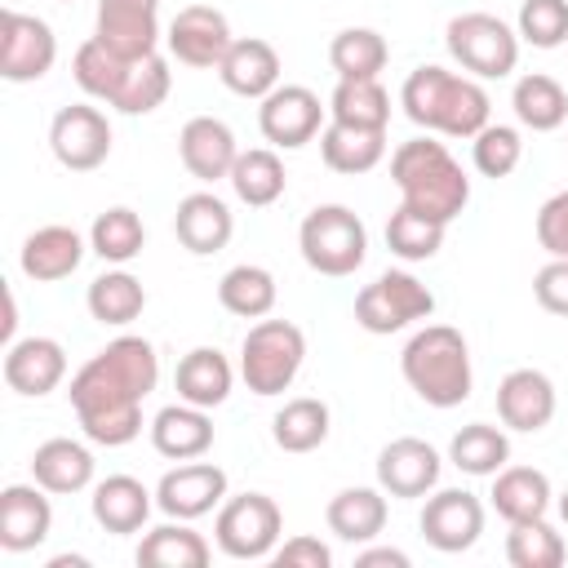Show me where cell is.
<instances>
[{"label": "cell", "instance_id": "1", "mask_svg": "<svg viewBox=\"0 0 568 568\" xmlns=\"http://www.w3.org/2000/svg\"><path fill=\"white\" fill-rule=\"evenodd\" d=\"M160 382V355L146 337H115L106 342L80 373L71 377V413L89 444L124 448L142 435V399Z\"/></svg>", "mask_w": 568, "mask_h": 568}, {"label": "cell", "instance_id": "2", "mask_svg": "<svg viewBox=\"0 0 568 568\" xmlns=\"http://www.w3.org/2000/svg\"><path fill=\"white\" fill-rule=\"evenodd\" d=\"M71 75H75V84L93 102H106L120 115H151L169 98V89H173V71H169V58L164 53L120 58L102 40H84L75 49Z\"/></svg>", "mask_w": 568, "mask_h": 568}, {"label": "cell", "instance_id": "3", "mask_svg": "<svg viewBox=\"0 0 568 568\" xmlns=\"http://www.w3.org/2000/svg\"><path fill=\"white\" fill-rule=\"evenodd\" d=\"M399 106L417 129L444 133V138H475L493 115L488 89L475 75H457L435 62L408 71L399 89Z\"/></svg>", "mask_w": 568, "mask_h": 568}, {"label": "cell", "instance_id": "4", "mask_svg": "<svg viewBox=\"0 0 568 568\" xmlns=\"http://www.w3.org/2000/svg\"><path fill=\"white\" fill-rule=\"evenodd\" d=\"M390 182L399 186V204L453 222L470 204V178L453 160V151L435 138H408L390 151Z\"/></svg>", "mask_w": 568, "mask_h": 568}, {"label": "cell", "instance_id": "5", "mask_svg": "<svg viewBox=\"0 0 568 568\" xmlns=\"http://www.w3.org/2000/svg\"><path fill=\"white\" fill-rule=\"evenodd\" d=\"M399 373L408 390L430 408H457L470 399L475 373H470V346L462 328L453 324H426L417 328L399 351Z\"/></svg>", "mask_w": 568, "mask_h": 568}, {"label": "cell", "instance_id": "6", "mask_svg": "<svg viewBox=\"0 0 568 568\" xmlns=\"http://www.w3.org/2000/svg\"><path fill=\"white\" fill-rule=\"evenodd\" d=\"M302 262L328 280H346L368 257V226L346 204H315L297 226Z\"/></svg>", "mask_w": 568, "mask_h": 568}, {"label": "cell", "instance_id": "7", "mask_svg": "<svg viewBox=\"0 0 568 568\" xmlns=\"http://www.w3.org/2000/svg\"><path fill=\"white\" fill-rule=\"evenodd\" d=\"M306 359V333L293 320H257L240 342V377L253 395L271 399L293 386Z\"/></svg>", "mask_w": 568, "mask_h": 568}, {"label": "cell", "instance_id": "8", "mask_svg": "<svg viewBox=\"0 0 568 568\" xmlns=\"http://www.w3.org/2000/svg\"><path fill=\"white\" fill-rule=\"evenodd\" d=\"M448 53L462 71H470L475 80H501L519 67V31L510 22H501L497 13L470 9L457 13L444 31Z\"/></svg>", "mask_w": 568, "mask_h": 568}, {"label": "cell", "instance_id": "9", "mask_svg": "<svg viewBox=\"0 0 568 568\" xmlns=\"http://www.w3.org/2000/svg\"><path fill=\"white\" fill-rule=\"evenodd\" d=\"M430 315H435V293L413 271H382L373 284L355 293V324L377 337L399 333Z\"/></svg>", "mask_w": 568, "mask_h": 568}, {"label": "cell", "instance_id": "10", "mask_svg": "<svg viewBox=\"0 0 568 568\" xmlns=\"http://www.w3.org/2000/svg\"><path fill=\"white\" fill-rule=\"evenodd\" d=\"M284 532V515L266 493H240L217 506L213 541L226 559H271Z\"/></svg>", "mask_w": 568, "mask_h": 568}, {"label": "cell", "instance_id": "11", "mask_svg": "<svg viewBox=\"0 0 568 568\" xmlns=\"http://www.w3.org/2000/svg\"><path fill=\"white\" fill-rule=\"evenodd\" d=\"M49 151L71 173H93L111 155V120L93 102H71L49 124Z\"/></svg>", "mask_w": 568, "mask_h": 568}, {"label": "cell", "instance_id": "12", "mask_svg": "<svg viewBox=\"0 0 568 568\" xmlns=\"http://www.w3.org/2000/svg\"><path fill=\"white\" fill-rule=\"evenodd\" d=\"M58 62V36L44 18L22 13V9H4L0 13V75L9 84H27L49 75Z\"/></svg>", "mask_w": 568, "mask_h": 568}, {"label": "cell", "instance_id": "13", "mask_svg": "<svg viewBox=\"0 0 568 568\" xmlns=\"http://www.w3.org/2000/svg\"><path fill=\"white\" fill-rule=\"evenodd\" d=\"M324 111L328 106L320 102L315 89H306V84H275L262 98V106H257V129H262V138L271 146L297 151V146H306V142L320 138Z\"/></svg>", "mask_w": 568, "mask_h": 568}, {"label": "cell", "instance_id": "14", "mask_svg": "<svg viewBox=\"0 0 568 568\" xmlns=\"http://www.w3.org/2000/svg\"><path fill=\"white\" fill-rule=\"evenodd\" d=\"M231 40H235L231 36V22L213 4H186V9H178L173 22H169V31H164L169 53L182 67H195V71H217V62L226 58Z\"/></svg>", "mask_w": 568, "mask_h": 568}, {"label": "cell", "instance_id": "15", "mask_svg": "<svg viewBox=\"0 0 568 568\" xmlns=\"http://www.w3.org/2000/svg\"><path fill=\"white\" fill-rule=\"evenodd\" d=\"M417 528H422L426 546H435L444 555H462L484 532V501L466 488H435L422 506Z\"/></svg>", "mask_w": 568, "mask_h": 568}, {"label": "cell", "instance_id": "16", "mask_svg": "<svg viewBox=\"0 0 568 568\" xmlns=\"http://www.w3.org/2000/svg\"><path fill=\"white\" fill-rule=\"evenodd\" d=\"M226 501V470L217 462H182L160 475L155 484V506L169 519H200Z\"/></svg>", "mask_w": 568, "mask_h": 568}, {"label": "cell", "instance_id": "17", "mask_svg": "<svg viewBox=\"0 0 568 568\" xmlns=\"http://www.w3.org/2000/svg\"><path fill=\"white\" fill-rule=\"evenodd\" d=\"M439 470H444L439 453L417 435H399L377 453V488L386 497H399V501L435 493L439 488Z\"/></svg>", "mask_w": 568, "mask_h": 568}, {"label": "cell", "instance_id": "18", "mask_svg": "<svg viewBox=\"0 0 568 568\" xmlns=\"http://www.w3.org/2000/svg\"><path fill=\"white\" fill-rule=\"evenodd\" d=\"M93 40L120 58L160 53V0H98Z\"/></svg>", "mask_w": 568, "mask_h": 568}, {"label": "cell", "instance_id": "19", "mask_svg": "<svg viewBox=\"0 0 568 568\" xmlns=\"http://www.w3.org/2000/svg\"><path fill=\"white\" fill-rule=\"evenodd\" d=\"M67 377V351L58 337H18L4 346V386L27 395V399H40L49 390H58Z\"/></svg>", "mask_w": 568, "mask_h": 568}, {"label": "cell", "instance_id": "20", "mask_svg": "<svg viewBox=\"0 0 568 568\" xmlns=\"http://www.w3.org/2000/svg\"><path fill=\"white\" fill-rule=\"evenodd\" d=\"M178 155H182V169L195 178V182H222L231 178L235 169V133L226 120L217 115H191L178 133Z\"/></svg>", "mask_w": 568, "mask_h": 568}, {"label": "cell", "instance_id": "21", "mask_svg": "<svg viewBox=\"0 0 568 568\" xmlns=\"http://www.w3.org/2000/svg\"><path fill=\"white\" fill-rule=\"evenodd\" d=\"M555 404H559L555 382L541 368H510L497 382V417L510 430H524V435L546 430L550 417H555Z\"/></svg>", "mask_w": 568, "mask_h": 568}, {"label": "cell", "instance_id": "22", "mask_svg": "<svg viewBox=\"0 0 568 568\" xmlns=\"http://www.w3.org/2000/svg\"><path fill=\"white\" fill-rule=\"evenodd\" d=\"M173 235L186 253L195 257H209V253H222L235 235V217L226 209L222 195L213 191H191L178 200V213H173Z\"/></svg>", "mask_w": 568, "mask_h": 568}, {"label": "cell", "instance_id": "23", "mask_svg": "<svg viewBox=\"0 0 568 568\" xmlns=\"http://www.w3.org/2000/svg\"><path fill=\"white\" fill-rule=\"evenodd\" d=\"M49 488H40L36 479L31 484H9L0 493V546L22 555V550H36L49 528H53V506H49Z\"/></svg>", "mask_w": 568, "mask_h": 568}, {"label": "cell", "instance_id": "24", "mask_svg": "<svg viewBox=\"0 0 568 568\" xmlns=\"http://www.w3.org/2000/svg\"><path fill=\"white\" fill-rule=\"evenodd\" d=\"M84 253H89V248H84V235H80L75 226L53 222V226H36V231L22 240L18 266H22V275L36 280V284H58V280H67V275L80 271Z\"/></svg>", "mask_w": 568, "mask_h": 568}, {"label": "cell", "instance_id": "25", "mask_svg": "<svg viewBox=\"0 0 568 568\" xmlns=\"http://www.w3.org/2000/svg\"><path fill=\"white\" fill-rule=\"evenodd\" d=\"M151 448L169 462H195L213 448V417L209 408L200 404H164L155 417H151Z\"/></svg>", "mask_w": 568, "mask_h": 568}, {"label": "cell", "instance_id": "26", "mask_svg": "<svg viewBox=\"0 0 568 568\" xmlns=\"http://www.w3.org/2000/svg\"><path fill=\"white\" fill-rule=\"evenodd\" d=\"M151 506H155V493L133 475H106V479L93 484V497H89V510H93L98 528L115 532V537L142 532L146 519H151Z\"/></svg>", "mask_w": 568, "mask_h": 568}, {"label": "cell", "instance_id": "27", "mask_svg": "<svg viewBox=\"0 0 568 568\" xmlns=\"http://www.w3.org/2000/svg\"><path fill=\"white\" fill-rule=\"evenodd\" d=\"M217 80L235 93V98H266L280 84V53L271 40L262 36H240L231 40L226 58L217 62Z\"/></svg>", "mask_w": 568, "mask_h": 568}, {"label": "cell", "instance_id": "28", "mask_svg": "<svg viewBox=\"0 0 568 568\" xmlns=\"http://www.w3.org/2000/svg\"><path fill=\"white\" fill-rule=\"evenodd\" d=\"M173 386H178V399L217 408V404H226V395L235 386V368L217 346H191L173 368Z\"/></svg>", "mask_w": 568, "mask_h": 568}, {"label": "cell", "instance_id": "29", "mask_svg": "<svg viewBox=\"0 0 568 568\" xmlns=\"http://www.w3.org/2000/svg\"><path fill=\"white\" fill-rule=\"evenodd\" d=\"M31 479L40 488H49L53 497H71V493H84L93 484V453L80 444V439H44L36 453H31Z\"/></svg>", "mask_w": 568, "mask_h": 568}, {"label": "cell", "instance_id": "30", "mask_svg": "<svg viewBox=\"0 0 568 568\" xmlns=\"http://www.w3.org/2000/svg\"><path fill=\"white\" fill-rule=\"evenodd\" d=\"M510 106H515V120L532 133H555L568 124V89L546 71L519 75L510 89Z\"/></svg>", "mask_w": 568, "mask_h": 568}, {"label": "cell", "instance_id": "31", "mask_svg": "<svg viewBox=\"0 0 568 568\" xmlns=\"http://www.w3.org/2000/svg\"><path fill=\"white\" fill-rule=\"evenodd\" d=\"M320 155H324V164L333 173H346V178L368 173L386 155V129H355V124L328 120L320 129Z\"/></svg>", "mask_w": 568, "mask_h": 568}, {"label": "cell", "instance_id": "32", "mask_svg": "<svg viewBox=\"0 0 568 568\" xmlns=\"http://www.w3.org/2000/svg\"><path fill=\"white\" fill-rule=\"evenodd\" d=\"M493 510L506 519V524H519V519H541L550 510V479L537 470V466H501L493 475Z\"/></svg>", "mask_w": 568, "mask_h": 568}, {"label": "cell", "instance_id": "33", "mask_svg": "<svg viewBox=\"0 0 568 568\" xmlns=\"http://www.w3.org/2000/svg\"><path fill=\"white\" fill-rule=\"evenodd\" d=\"M231 191L240 204L248 209H266L284 195L288 186V173H284V160L275 155V146H248L235 155V169H231Z\"/></svg>", "mask_w": 568, "mask_h": 568}, {"label": "cell", "instance_id": "34", "mask_svg": "<svg viewBox=\"0 0 568 568\" xmlns=\"http://www.w3.org/2000/svg\"><path fill=\"white\" fill-rule=\"evenodd\" d=\"M324 519H328V532H337L351 546H364L386 528V493L382 488H342L328 501Z\"/></svg>", "mask_w": 568, "mask_h": 568}, {"label": "cell", "instance_id": "35", "mask_svg": "<svg viewBox=\"0 0 568 568\" xmlns=\"http://www.w3.org/2000/svg\"><path fill=\"white\" fill-rule=\"evenodd\" d=\"M209 541L191 528V519H169L151 528L138 541V564L142 568H204L209 564Z\"/></svg>", "mask_w": 568, "mask_h": 568}, {"label": "cell", "instance_id": "36", "mask_svg": "<svg viewBox=\"0 0 568 568\" xmlns=\"http://www.w3.org/2000/svg\"><path fill=\"white\" fill-rule=\"evenodd\" d=\"M275 297H280L275 275H271L266 266H257V262H240V266H231V271L217 280V302H222V311H231V315H240V320H266V315L275 311Z\"/></svg>", "mask_w": 568, "mask_h": 568}, {"label": "cell", "instance_id": "37", "mask_svg": "<svg viewBox=\"0 0 568 568\" xmlns=\"http://www.w3.org/2000/svg\"><path fill=\"white\" fill-rule=\"evenodd\" d=\"M328 422H333V413H328L324 399L297 395V399H288V404L271 417V439H275V448H284V453H315V448L328 439Z\"/></svg>", "mask_w": 568, "mask_h": 568}, {"label": "cell", "instance_id": "38", "mask_svg": "<svg viewBox=\"0 0 568 568\" xmlns=\"http://www.w3.org/2000/svg\"><path fill=\"white\" fill-rule=\"evenodd\" d=\"M84 306H89V315H93L98 324L124 328V324H133V320L146 311V288H142V280L129 275V271H102V275L89 284Z\"/></svg>", "mask_w": 568, "mask_h": 568}, {"label": "cell", "instance_id": "39", "mask_svg": "<svg viewBox=\"0 0 568 568\" xmlns=\"http://www.w3.org/2000/svg\"><path fill=\"white\" fill-rule=\"evenodd\" d=\"M386 58H390V44L373 27H342L328 44V62L337 80H377Z\"/></svg>", "mask_w": 568, "mask_h": 568}, {"label": "cell", "instance_id": "40", "mask_svg": "<svg viewBox=\"0 0 568 568\" xmlns=\"http://www.w3.org/2000/svg\"><path fill=\"white\" fill-rule=\"evenodd\" d=\"M448 462L462 470V475H475V479H488L497 475L506 462H510V439L501 426H488V422H470L453 435L448 444Z\"/></svg>", "mask_w": 568, "mask_h": 568}, {"label": "cell", "instance_id": "41", "mask_svg": "<svg viewBox=\"0 0 568 568\" xmlns=\"http://www.w3.org/2000/svg\"><path fill=\"white\" fill-rule=\"evenodd\" d=\"M328 120L355 129H386L390 124V93L382 80H337L328 98Z\"/></svg>", "mask_w": 568, "mask_h": 568}, {"label": "cell", "instance_id": "42", "mask_svg": "<svg viewBox=\"0 0 568 568\" xmlns=\"http://www.w3.org/2000/svg\"><path fill=\"white\" fill-rule=\"evenodd\" d=\"M142 244H146V226H142V217H138L133 209H124V204L102 209V213L93 217V226H89V248H93L102 262H111V266L133 262V257L142 253Z\"/></svg>", "mask_w": 568, "mask_h": 568}, {"label": "cell", "instance_id": "43", "mask_svg": "<svg viewBox=\"0 0 568 568\" xmlns=\"http://www.w3.org/2000/svg\"><path fill=\"white\" fill-rule=\"evenodd\" d=\"M444 231H448V222L426 217V213L399 204L386 217V248L395 257H404V262H426V257H435L444 248Z\"/></svg>", "mask_w": 568, "mask_h": 568}, {"label": "cell", "instance_id": "44", "mask_svg": "<svg viewBox=\"0 0 568 568\" xmlns=\"http://www.w3.org/2000/svg\"><path fill=\"white\" fill-rule=\"evenodd\" d=\"M564 555H568V546H564L559 528L546 524V515L541 519H519L506 532V559L515 568H559Z\"/></svg>", "mask_w": 568, "mask_h": 568}, {"label": "cell", "instance_id": "45", "mask_svg": "<svg viewBox=\"0 0 568 568\" xmlns=\"http://www.w3.org/2000/svg\"><path fill=\"white\" fill-rule=\"evenodd\" d=\"M470 160H475V169L484 173V178H510L515 169H519V160H524V138H519V129H510V124H484L475 138H470Z\"/></svg>", "mask_w": 568, "mask_h": 568}, {"label": "cell", "instance_id": "46", "mask_svg": "<svg viewBox=\"0 0 568 568\" xmlns=\"http://www.w3.org/2000/svg\"><path fill=\"white\" fill-rule=\"evenodd\" d=\"M515 31L532 49H559L568 44V0H524Z\"/></svg>", "mask_w": 568, "mask_h": 568}, {"label": "cell", "instance_id": "47", "mask_svg": "<svg viewBox=\"0 0 568 568\" xmlns=\"http://www.w3.org/2000/svg\"><path fill=\"white\" fill-rule=\"evenodd\" d=\"M537 244L550 257H568V191H555L537 209Z\"/></svg>", "mask_w": 568, "mask_h": 568}, {"label": "cell", "instance_id": "48", "mask_svg": "<svg viewBox=\"0 0 568 568\" xmlns=\"http://www.w3.org/2000/svg\"><path fill=\"white\" fill-rule=\"evenodd\" d=\"M532 297H537L541 311L568 320V257H550V262L532 275Z\"/></svg>", "mask_w": 568, "mask_h": 568}, {"label": "cell", "instance_id": "49", "mask_svg": "<svg viewBox=\"0 0 568 568\" xmlns=\"http://www.w3.org/2000/svg\"><path fill=\"white\" fill-rule=\"evenodd\" d=\"M280 568H328L333 564V550L320 541V537H288L284 546H275V555H271Z\"/></svg>", "mask_w": 568, "mask_h": 568}, {"label": "cell", "instance_id": "50", "mask_svg": "<svg viewBox=\"0 0 568 568\" xmlns=\"http://www.w3.org/2000/svg\"><path fill=\"white\" fill-rule=\"evenodd\" d=\"M355 568H408V555L395 546H373L355 555Z\"/></svg>", "mask_w": 568, "mask_h": 568}, {"label": "cell", "instance_id": "51", "mask_svg": "<svg viewBox=\"0 0 568 568\" xmlns=\"http://www.w3.org/2000/svg\"><path fill=\"white\" fill-rule=\"evenodd\" d=\"M559 519H564V524H568V493H564V497H559Z\"/></svg>", "mask_w": 568, "mask_h": 568}, {"label": "cell", "instance_id": "52", "mask_svg": "<svg viewBox=\"0 0 568 568\" xmlns=\"http://www.w3.org/2000/svg\"><path fill=\"white\" fill-rule=\"evenodd\" d=\"M58 4H75V0H58Z\"/></svg>", "mask_w": 568, "mask_h": 568}]
</instances>
